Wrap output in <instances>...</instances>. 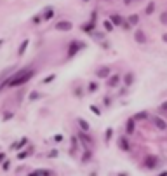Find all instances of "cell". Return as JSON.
I'll use <instances>...</instances> for the list:
<instances>
[{
    "mask_svg": "<svg viewBox=\"0 0 167 176\" xmlns=\"http://www.w3.org/2000/svg\"><path fill=\"white\" fill-rule=\"evenodd\" d=\"M159 176H167V171H162V173H160Z\"/></svg>",
    "mask_w": 167,
    "mask_h": 176,
    "instance_id": "ab89813d",
    "label": "cell"
},
{
    "mask_svg": "<svg viewBox=\"0 0 167 176\" xmlns=\"http://www.w3.org/2000/svg\"><path fill=\"white\" fill-rule=\"evenodd\" d=\"M31 101H35V99H38L40 98V93H37V91H33V93H30V96H28Z\"/></svg>",
    "mask_w": 167,
    "mask_h": 176,
    "instance_id": "cb8c5ba5",
    "label": "cell"
},
{
    "mask_svg": "<svg viewBox=\"0 0 167 176\" xmlns=\"http://www.w3.org/2000/svg\"><path fill=\"white\" fill-rule=\"evenodd\" d=\"M103 26H105V30H106V31H113V28H115V26H113V23H112L110 19H106V21L103 23Z\"/></svg>",
    "mask_w": 167,
    "mask_h": 176,
    "instance_id": "d6986e66",
    "label": "cell"
},
{
    "mask_svg": "<svg viewBox=\"0 0 167 176\" xmlns=\"http://www.w3.org/2000/svg\"><path fill=\"white\" fill-rule=\"evenodd\" d=\"M146 115H148L146 112H139V113H136V115H134V120H139V119H146Z\"/></svg>",
    "mask_w": 167,
    "mask_h": 176,
    "instance_id": "484cf974",
    "label": "cell"
},
{
    "mask_svg": "<svg viewBox=\"0 0 167 176\" xmlns=\"http://www.w3.org/2000/svg\"><path fill=\"white\" fill-rule=\"evenodd\" d=\"M118 82H120V75H117V73H115V75H112V77L108 79V86H110V87H117V86H118Z\"/></svg>",
    "mask_w": 167,
    "mask_h": 176,
    "instance_id": "9c48e42d",
    "label": "cell"
},
{
    "mask_svg": "<svg viewBox=\"0 0 167 176\" xmlns=\"http://www.w3.org/2000/svg\"><path fill=\"white\" fill-rule=\"evenodd\" d=\"M91 159H92V152H91V150H85V152H84V155H82V162L85 164V162H89Z\"/></svg>",
    "mask_w": 167,
    "mask_h": 176,
    "instance_id": "2e32d148",
    "label": "cell"
},
{
    "mask_svg": "<svg viewBox=\"0 0 167 176\" xmlns=\"http://www.w3.org/2000/svg\"><path fill=\"white\" fill-rule=\"evenodd\" d=\"M124 80H125V86H131V84H132V80H134V75H132V73H127Z\"/></svg>",
    "mask_w": 167,
    "mask_h": 176,
    "instance_id": "7402d4cb",
    "label": "cell"
},
{
    "mask_svg": "<svg viewBox=\"0 0 167 176\" xmlns=\"http://www.w3.org/2000/svg\"><path fill=\"white\" fill-rule=\"evenodd\" d=\"M96 75H98L99 79H103V77H108V79H110V77H112V75H110V68H108V66H103V68H99V70L96 72Z\"/></svg>",
    "mask_w": 167,
    "mask_h": 176,
    "instance_id": "52a82bcc",
    "label": "cell"
},
{
    "mask_svg": "<svg viewBox=\"0 0 167 176\" xmlns=\"http://www.w3.org/2000/svg\"><path fill=\"white\" fill-rule=\"evenodd\" d=\"M80 49H84V44H82V42H78V40H75V42H73V44L70 45L68 56H70V58H71V56H75V54H77V52H78Z\"/></svg>",
    "mask_w": 167,
    "mask_h": 176,
    "instance_id": "3957f363",
    "label": "cell"
},
{
    "mask_svg": "<svg viewBox=\"0 0 167 176\" xmlns=\"http://www.w3.org/2000/svg\"><path fill=\"white\" fill-rule=\"evenodd\" d=\"M12 117H14V113H10V112H9V113H5V117H3V120H10Z\"/></svg>",
    "mask_w": 167,
    "mask_h": 176,
    "instance_id": "836d02e7",
    "label": "cell"
},
{
    "mask_svg": "<svg viewBox=\"0 0 167 176\" xmlns=\"http://www.w3.org/2000/svg\"><path fill=\"white\" fill-rule=\"evenodd\" d=\"M30 155H31V150H23V152L17 154V159L23 161V159H26V157H30Z\"/></svg>",
    "mask_w": 167,
    "mask_h": 176,
    "instance_id": "ac0fdd59",
    "label": "cell"
},
{
    "mask_svg": "<svg viewBox=\"0 0 167 176\" xmlns=\"http://www.w3.org/2000/svg\"><path fill=\"white\" fill-rule=\"evenodd\" d=\"M89 108H91V112H92V113H94V115H101V110H99V108H98V106H96V105H91V106H89Z\"/></svg>",
    "mask_w": 167,
    "mask_h": 176,
    "instance_id": "d4e9b609",
    "label": "cell"
},
{
    "mask_svg": "<svg viewBox=\"0 0 167 176\" xmlns=\"http://www.w3.org/2000/svg\"><path fill=\"white\" fill-rule=\"evenodd\" d=\"M118 147H120V150H124V152H129V150H131L129 140H127L125 136H120V138H118Z\"/></svg>",
    "mask_w": 167,
    "mask_h": 176,
    "instance_id": "5b68a950",
    "label": "cell"
},
{
    "mask_svg": "<svg viewBox=\"0 0 167 176\" xmlns=\"http://www.w3.org/2000/svg\"><path fill=\"white\" fill-rule=\"evenodd\" d=\"M54 79H56V75L52 73V75H49V77H45V79H44V84H49V82H52Z\"/></svg>",
    "mask_w": 167,
    "mask_h": 176,
    "instance_id": "83f0119b",
    "label": "cell"
},
{
    "mask_svg": "<svg viewBox=\"0 0 167 176\" xmlns=\"http://www.w3.org/2000/svg\"><path fill=\"white\" fill-rule=\"evenodd\" d=\"M153 124L160 129V131H164V129H167V122L162 119V117H159V115H155L153 117Z\"/></svg>",
    "mask_w": 167,
    "mask_h": 176,
    "instance_id": "8992f818",
    "label": "cell"
},
{
    "mask_svg": "<svg viewBox=\"0 0 167 176\" xmlns=\"http://www.w3.org/2000/svg\"><path fill=\"white\" fill-rule=\"evenodd\" d=\"M118 176H129V175H127V173H120Z\"/></svg>",
    "mask_w": 167,
    "mask_h": 176,
    "instance_id": "60d3db41",
    "label": "cell"
},
{
    "mask_svg": "<svg viewBox=\"0 0 167 176\" xmlns=\"http://www.w3.org/2000/svg\"><path fill=\"white\" fill-rule=\"evenodd\" d=\"M162 110H167V101H164V103H162Z\"/></svg>",
    "mask_w": 167,
    "mask_h": 176,
    "instance_id": "74e56055",
    "label": "cell"
},
{
    "mask_svg": "<svg viewBox=\"0 0 167 176\" xmlns=\"http://www.w3.org/2000/svg\"><path fill=\"white\" fill-rule=\"evenodd\" d=\"M138 21H139V16L138 14H131L129 16V24H138Z\"/></svg>",
    "mask_w": 167,
    "mask_h": 176,
    "instance_id": "ffe728a7",
    "label": "cell"
},
{
    "mask_svg": "<svg viewBox=\"0 0 167 176\" xmlns=\"http://www.w3.org/2000/svg\"><path fill=\"white\" fill-rule=\"evenodd\" d=\"M92 28H94V19H91V23H84V24H82V30L87 31V33L92 31Z\"/></svg>",
    "mask_w": 167,
    "mask_h": 176,
    "instance_id": "4fadbf2b",
    "label": "cell"
},
{
    "mask_svg": "<svg viewBox=\"0 0 167 176\" xmlns=\"http://www.w3.org/2000/svg\"><path fill=\"white\" fill-rule=\"evenodd\" d=\"M160 21H162L164 24H167V12H162V14H160Z\"/></svg>",
    "mask_w": 167,
    "mask_h": 176,
    "instance_id": "4dcf8cb0",
    "label": "cell"
},
{
    "mask_svg": "<svg viewBox=\"0 0 167 176\" xmlns=\"http://www.w3.org/2000/svg\"><path fill=\"white\" fill-rule=\"evenodd\" d=\"M28 44H30V40H23V44H21V47H19V51H17V54H19V56H23V54H24V51H26Z\"/></svg>",
    "mask_w": 167,
    "mask_h": 176,
    "instance_id": "e0dca14e",
    "label": "cell"
},
{
    "mask_svg": "<svg viewBox=\"0 0 167 176\" xmlns=\"http://www.w3.org/2000/svg\"><path fill=\"white\" fill-rule=\"evenodd\" d=\"M89 91H91V93L98 91V82H89Z\"/></svg>",
    "mask_w": 167,
    "mask_h": 176,
    "instance_id": "4316f807",
    "label": "cell"
},
{
    "mask_svg": "<svg viewBox=\"0 0 167 176\" xmlns=\"http://www.w3.org/2000/svg\"><path fill=\"white\" fill-rule=\"evenodd\" d=\"M40 176H52L51 171H40Z\"/></svg>",
    "mask_w": 167,
    "mask_h": 176,
    "instance_id": "d590c367",
    "label": "cell"
},
{
    "mask_svg": "<svg viewBox=\"0 0 167 176\" xmlns=\"http://www.w3.org/2000/svg\"><path fill=\"white\" fill-rule=\"evenodd\" d=\"M26 143H28V138H21L17 143H12V145H10V148H12V150H19V148H23Z\"/></svg>",
    "mask_w": 167,
    "mask_h": 176,
    "instance_id": "8fae6325",
    "label": "cell"
},
{
    "mask_svg": "<svg viewBox=\"0 0 167 176\" xmlns=\"http://www.w3.org/2000/svg\"><path fill=\"white\" fill-rule=\"evenodd\" d=\"M110 21L113 23V26H120V24L124 23V21H122V16H120V14H112V16H110Z\"/></svg>",
    "mask_w": 167,
    "mask_h": 176,
    "instance_id": "ba28073f",
    "label": "cell"
},
{
    "mask_svg": "<svg viewBox=\"0 0 167 176\" xmlns=\"http://www.w3.org/2000/svg\"><path fill=\"white\" fill-rule=\"evenodd\" d=\"M71 28H73V24L70 21H58L56 23V30H59V31H68Z\"/></svg>",
    "mask_w": 167,
    "mask_h": 176,
    "instance_id": "277c9868",
    "label": "cell"
},
{
    "mask_svg": "<svg viewBox=\"0 0 167 176\" xmlns=\"http://www.w3.org/2000/svg\"><path fill=\"white\" fill-rule=\"evenodd\" d=\"M112 133H113V129H112V127H108V129H106V141H110V138H112Z\"/></svg>",
    "mask_w": 167,
    "mask_h": 176,
    "instance_id": "f1b7e54d",
    "label": "cell"
},
{
    "mask_svg": "<svg viewBox=\"0 0 167 176\" xmlns=\"http://www.w3.org/2000/svg\"><path fill=\"white\" fill-rule=\"evenodd\" d=\"M58 155H59V152H58V150H52V152L49 154V157H51V159H54V157H58Z\"/></svg>",
    "mask_w": 167,
    "mask_h": 176,
    "instance_id": "d6a6232c",
    "label": "cell"
},
{
    "mask_svg": "<svg viewBox=\"0 0 167 176\" xmlns=\"http://www.w3.org/2000/svg\"><path fill=\"white\" fill-rule=\"evenodd\" d=\"M28 176H40V171H33V173H30Z\"/></svg>",
    "mask_w": 167,
    "mask_h": 176,
    "instance_id": "8d00e7d4",
    "label": "cell"
},
{
    "mask_svg": "<svg viewBox=\"0 0 167 176\" xmlns=\"http://www.w3.org/2000/svg\"><path fill=\"white\" fill-rule=\"evenodd\" d=\"M31 77H33V70H31V68L19 70V72H17L12 79H9L7 82H3V84H2V87H5V86H9V87H17V86H23V84H26Z\"/></svg>",
    "mask_w": 167,
    "mask_h": 176,
    "instance_id": "6da1fadb",
    "label": "cell"
},
{
    "mask_svg": "<svg viewBox=\"0 0 167 176\" xmlns=\"http://www.w3.org/2000/svg\"><path fill=\"white\" fill-rule=\"evenodd\" d=\"M78 136H80V138H82V141H85V143H89V145H91V143H92V138H91V136H89V134H84V133H80V134H78Z\"/></svg>",
    "mask_w": 167,
    "mask_h": 176,
    "instance_id": "44dd1931",
    "label": "cell"
},
{
    "mask_svg": "<svg viewBox=\"0 0 167 176\" xmlns=\"http://www.w3.org/2000/svg\"><path fill=\"white\" fill-rule=\"evenodd\" d=\"M9 168H10V162H9V161H3V164H2V169H3V171H7Z\"/></svg>",
    "mask_w": 167,
    "mask_h": 176,
    "instance_id": "f546056e",
    "label": "cell"
},
{
    "mask_svg": "<svg viewBox=\"0 0 167 176\" xmlns=\"http://www.w3.org/2000/svg\"><path fill=\"white\" fill-rule=\"evenodd\" d=\"M52 140H54L56 143H59V141H63V134H56V136H54Z\"/></svg>",
    "mask_w": 167,
    "mask_h": 176,
    "instance_id": "1f68e13d",
    "label": "cell"
},
{
    "mask_svg": "<svg viewBox=\"0 0 167 176\" xmlns=\"http://www.w3.org/2000/svg\"><path fill=\"white\" fill-rule=\"evenodd\" d=\"M157 162H159V159L155 157V155H146L145 157V168L146 169H155V166H157Z\"/></svg>",
    "mask_w": 167,
    "mask_h": 176,
    "instance_id": "7a4b0ae2",
    "label": "cell"
},
{
    "mask_svg": "<svg viewBox=\"0 0 167 176\" xmlns=\"http://www.w3.org/2000/svg\"><path fill=\"white\" fill-rule=\"evenodd\" d=\"M52 17H54V10H52V9H47V10L42 14V19H44V21H49V19H52Z\"/></svg>",
    "mask_w": 167,
    "mask_h": 176,
    "instance_id": "7c38bea8",
    "label": "cell"
},
{
    "mask_svg": "<svg viewBox=\"0 0 167 176\" xmlns=\"http://www.w3.org/2000/svg\"><path fill=\"white\" fill-rule=\"evenodd\" d=\"M136 40H138L139 44H145V42H146V37H145V33L138 30V31H136Z\"/></svg>",
    "mask_w": 167,
    "mask_h": 176,
    "instance_id": "5bb4252c",
    "label": "cell"
},
{
    "mask_svg": "<svg viewBox=\"0 0 167 176\" xmlns=\"http://www.w3.org/2000/svg\"><path fill=\"white\" fill-rule=\"evenodd\" d=\"M153 9H155V3H153V2H150V3L146 5V9H145V12H146V14H152V12H153Z\"/></svg>",
    "mask_w": 167,
    "mask_h": 176,
    "instance_id": "603a6c76",
    "label": "cell"
},
{
    "mask_svg": "<svg viewBox=\"0 0 167 176\" xmlns=\"http://www.w3.org/2000/svg\"><path fill=\"white\" fill-rule=\"evenodd\" d=\"M77 122H78V126L82 127V131H85V133L89 131V122H87V120H84V119H78Z\"/></svg>",
    "mask_w": 167,
    "mask_h": 176,
    "instance_id": "9a60e30c",
    "label": "cell"
},
{
    "mask_svg": "<svg viewBox=\"0 0 167 176\" xmlns=\"http://www.w3.org/2000/svg\"><path fill=\"white\" fill-rule=\"evenodd\" d=\"M78 143H77V138H71V148H77Z\"/></svg>",
    "mask_w": 167,
    "mask_h": 176,
    "instance_id": "e575fe53",
    "label": "cell"
},
{
    "mask_svg": "<svg viewBox=\"0 0 167 176\" xmlns=\"http://www.w3.org/2000/svg\"><path fill=\"white\" fill-rule=\"evenodd\" d=\"M134 129H136V126H134V119H129V120L125 122V133H127V134H132Z\"/></svg>",
    "mask_w": 167,
    "mask_h": 176,
    "instance_id": "30bf717a",
    "label": "cell"
},
{
    "mask_svg": "<svg viewBox=\"0 0 167 176\" xmlns=\"http://www.w3.org/2000/svg\"><path fill=\"white\" fill-rule=\"evenodd\" d=\"M162 40H164V42H167V33H164V35H162Z\"/></svg>",
    "mask_w": 167,
    "mask_h": 176,
    "instance_id": "f35d334b",
    "label": "cell"
}]
</instances>
